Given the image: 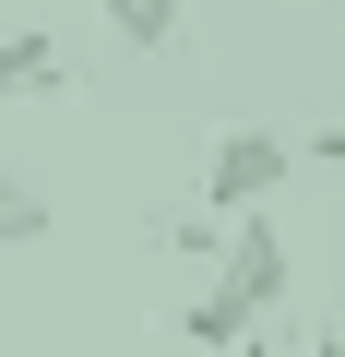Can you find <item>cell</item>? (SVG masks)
<instances>
[{
  "instance_id": "cell-1",
  "label": "cell",
  "mask_w": 345,
  "mask_h": 357,
  "mask_svg": "<svg viewBox=\"0 0 345 357\" xmlns=\"http://www.w3.org/2000/svg\"><path fill=\"white\" fill-rule=\"evenodd\" d=\"M286 167H298V143H286L274 119H227L215 155H203V215H250V203H274Z\"/></svg>"
},
{
  "instance_id": "cell-2",
  "label": "cell",
  "mask_w": 345,
  "mask_h": 357,
  "mask_svg": "<svg viewBox=\"0 0 345 357\" xmlns=\"http://www.w3.org/2000/svg\"><path fill=\"white\" fill-rule=\"evenodd\" d=\"M215 298H227L238 321H274V298H286V238H274V203L227 215V238H215Z\"/></svg>"
},
{
  "instance_id": "cell-3",
  "label": "cell",
  "mask_w": 345,
  "mask_h": 357,
  "mask_svg": "<svg viewBox=\"0 0 345 357\" xmlns=\"http://www.w3.org/2000/svg\"><path fill=\"white\" fill-rule=\"evenodd\" d=\"M72 84V48L48 36V24H13L0 36V107H24V96H60Z\"/></svg>"
},
{
  "instance_id": "cell-4",
  "label": "cell",
  "mask_w": 345,
  "mask_h": 357,
  "mask_svg": "<svg viewBox=\"0 0 345 357\" xmlns=\"http://www.w3.org/2000/svg\"><path fill=\"white\" fill-rule=\"evenodd\" d=\"M107 24H119V48H179L191 0H107Z\"/></svg>"
},
{
  "instance_id": "cell-5",
  "label": "cell",
  "mask_w": 345,
  "mask_h": 357,
  "mask_svg": "<svg viewBox=\"0 0 345 357\" xmlns=\"http://www.w3.org/2000/svg\"><path fill=\"white\" fill-rule=\"evenodd\" d=\"M36 238H48V191L24 167H0V250H36Z\"/></svg>"
},
{
  "instance_id": "cell-6",
  "label": "cell",
  "mask_w": 345,
  "mask_h": 357,
  "mask_svg": "<svg viewBox=\"0 0 345 357\" xmlns=\"http://www.w3.org/2000/svg\"><path fill=\"white\" fill-rule=\"evenodd\" d=\"M179 333H191V345H203V357H227V345H238V333H250V321H238V310H227V298H215V286H203V298H191V310H179Z\"/></svg>"
},
{
  "instance_id": "cell-7",
  "label": "cell",
  "mask_w": 345,
  "mask_h": 357,
  "mask_svg": "<svg viewBox=\"0 0 345 357\" xmlns=\"http://www.w3.org/2000/svg\"><path fill=\"white\" fill-rule=\"evenodd\" d=\"M298 167H345V119H321V131L298 143Z\"/></svg>"
},
{
  "instance_id": "cell-8",
  "label": "cell",
  "mask_w": 345,
  "mask_h": 357,
  "mask_svg": "<svg viewBox=\"0 0 345 357\" xmlns=\"http://www.w3.org/2000/svg\"><path fill=\"white\" fill-rule=\"evenodd\" d=\"M309 357H345V310H333V321H321V333H309Z\"/></svg>"
},
{
  "instance_id": "cell-9",
  "label": "cell",
  "mask_w": 345,
  "mask_h": 357,
  "mask_svg": "<svg viewBox=\"0 0 345 357\" xmlns=\"http://www.w3.org/2000/svg\"><path fill=\"white\" fill-rule=\"evenodd\" d=\"M298 13H309V0H298Z\"/></svg>"
}]
</instances>
